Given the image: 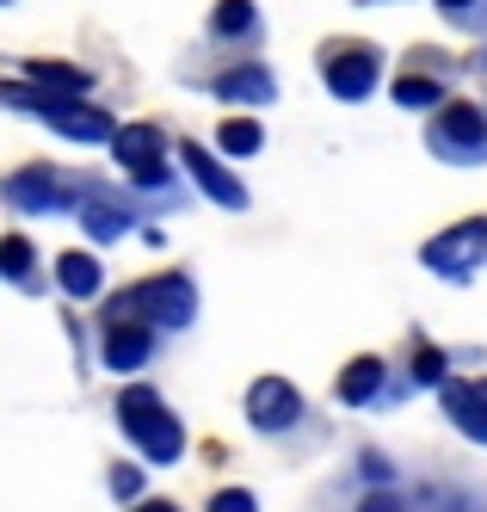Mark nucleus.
Here are the masks:
<instances>
[{
    "instance_id": "11",
    "label": "nucleus",
    "mask_w": 487,
    "mask_h": 512,
    "mask_svg": "<svg viewBox=\"0 0 487 512\" xmlns=\"http://www.w3.org/2000/svg\"><path fill=\"white\" fill-rule=\"evenodd\" d=\"M444 408L457 414V426L487 445V383H444Z\"/></svg>"
},
{
    "instance_id": "26",
    "label": "nucleus",
    "mask_w": 487,
    "mask_h": 512,
    "mask_svg": "<svg viewBox=\"0 0 487 512\" xmlns=\"http://www.w3.org/2000/svg\"><path fill=\"white\" fill-rule=\"evenodd\" d=\"M136 512H179V506H173V500H142Z\"/></svg>"
},
{
    "instance_id": "18",
    "label": "nucleus",
    "mask_w": 487,
    "mask_h": 512,
    "mask_svg": "<svg viewBox=\"0 0 487 512\" xmlns=\"http://www.w3.org/2000/svg\"><path fill=\"white\" fill-rule=\"evenodd\" d=\"M259 142H266V130H259L253 118H229L222 136H216V149L222 155H259Z\"/></svg>"
},
{
    "instance_id": "25",
    "label": "nucleus",
    "mask_w": 487,
    "mask_h": 512,
    "mask_svg": "<svg viewBox=\"0 0 487 512\" xmlns=\"http://www.w3.org/2000/svg\"><path fill=\"white\" fill-rule=\"evenodd\" d=\"M358 512H395V500H389V494H370V500H364Z\"/></svg>"
},
{
    "instance_id": "16",
    "label": "nucleus",
    "mask_w": 487,
    "mask_h": 512,
    "mask_svg": "<svg viewBox=\"0 0 487 512\" xmlns=\"http://www.w3.org/2000/svg\"><path fill=\"white\" fill-rule=\"evenodd\" d=\"M253 25H259V7H253V0H216V13H210V31H216V38H247Z\"/></svg>"
},
{
    "instance_id": "3",
    "label": "nucleus",
    "mask_w": 487,
    "mask_h": 512,
    "mask_svg": "<svg viewBox=\"0 0 487 512\" xmlns=\"http://www.w3.org/2000/svg\"><path fill=\"white\" fill-rule=\"evenodd\" d=\"M432 149L451 155V161H481L487 155V118L475 105H444V118L432 130Z\"/></svg>"
},
{
    "instance_id": "5",
    "label": "nucleus",
    "mask_w": 487,
    "mask_h": 512,
    "mask_svg": "<svg viewBox=\"0 0 487 512\" xmlns=\"http://www.w3.org/2000/svg\"><path fill=\"white\" fill-rule=\"evenodd\" d=\"M142 297H148V321H155V327H192V315H198V284L185 272L148 278Z\"/></svg>"
},
{
    "instance_id": "7",
    "label": "nucleus",
    "mask_w": 487,
    "mask_h": 512,
    "mask_svg": "<svg viewBox=\"0 0 487 512\" xmlns=\"http://www.w3.org/2000/svg\"><path fill=\"white\" fill-rule=\"evenodd\" d=\"M377 81H383V56L370 50V44H352V50H340V56L327 62V87H333V99H364Z\"/></svg>"
},
{
    "instance_id": "6",
    "label": "nucleus",
    "mask_w": 487,
    "mask_h": 512,
    "mask_svg": "<svg viewBox=\"0 0 487 512\" xmlns=\"http://www.w3.org/2000/svg\"><path fill=\"white\" fill-rule=\"evenodd\" d=\"M296 414H303V395H296V383L259 377V383L247 389V420H253L259 432H284V426H296Z\"/></svg>"
},
{
    "instance_id": "14",
    "label": "nucleus",
    "mask_w": 487,
    "mask_h": 512,
    "mask_svg": "<svg viewBox=\"0 0 487 512\" xmlns=\"http://www.w3.org/2000/svg\"><path fill=\"white\" fill-rule=\"evenodd\" d=\"M56 284L68 290V297H99L105 272H99L93 253H62V260H56Z\"/></svg>"
},
{
    "instance_id": "9",
    "label": "nucleus",
    "mask_w": 487,
    "mask_h": 512,
    "mask_svg": "<svg viewBox=\"0 0 487 512\" xmlns=\"http://www.w3.org/2000/svg\"><path fill=\"white\" fill-rule=\"evenodd\" d=\"M185 173H192V179H198V186H204L222 210H247V186H241V179L222 167L210 149H198V142H185Z\"/></svg>"
},
{
    "instance_id": "22",
    "label": "nucleus",
    "mask_w": 487,
    "mask_h": 512,
    "mask_svg": "<svg viewBox=\"0 0 487 512\" xmlns=\"http://www.w3.org/2000/svg\"><path fill=\"white\" fill-rule=\"evenodd\" d=\"M210 512H259V500L247 488H216L210 494Z\"/></svg>"
},
{
    "instance_id": "1",
    "label": "nucleus",
    "mask_w": 487,
    "mask_h": 512,
    "mask_svg": "<svg viewBox=\"0 0 487 512\" xmlns=\"http://www.w3.org/2000/svg\"><path fill=\"white\" fill-rule=\"evenodd\" d=\"M118 420H124L130 445H136L148 463H179L185 432H179V420L161 408V395H155V389H124V395H118Z\"/></svg>"
},
{
    "instance_id": "24",
    "label": "nucleus",
    "mask_w": 487,
    "mask_h": 512,
    "mask_svg": "<svg viewBox=\"0 0 487 512\" xmlns=\"http://www.w3.org/2000/svg\"><path fill=\"white\" fill-rule=\"evenodd\" d=\"M414 371H420V383H444V358H438V352H420Z\"/></svg>"
},
{
    "instance_id": "2",
    "label": "nucleus",
    "mask_w": 487,
    "mask_h": 512,
    "mask_svg": "<svg viewBox=\"0 0 487 512\" xmlns=\"http://www.w3.org/2000/svg\"><path fill=\"white\" fill-rule=\"evenodd\" d=\"M481 253H487V223L475 216V223H457V229H444L438 241H426L420 260H426L432 272H444V278H463V272H475Z\"/></svg>"
},
{
    "instance_id": "13",
    "label": "nucleus",
    "mask_w": 487,
    "mask_h": 512,
    "mask_svg": "<svg viewBox=\"0 0 487 512\" xmlns=\"http://www.w3.org/2000/svg\"><path fill=\"white\" fill-rule=\"evenodd\" d=\"M105 364L111 371H136V364H148V321L136 327V321H118L105 334Z\"/></svg>"
},
{
    "instance_id": "20",
    "label": "nucleus",
    "mask_w": 487,
    "mask_h": 512,
    "mask_svg": "<svg viewBox=\"0 0 487 512\" xmlns=\"http://www.w3.org/2000/svg\"><path fill=\"white\" fill-rule=\"evenodd\" d=\"M81 216H87V235H99V241H111V235H124V229H130V223H124V210H118V204H99V198H93Z\"/></svg>"
},
{
    "instance_id": "8",
    "label": "nucleus",
    "mask_w": 487,
    "mask_h": 512,
    "mask_svg": "<svg viewBox=\"0 0 487 512\" xmlns=\"http://www.w3.org/2000/svg\"><path fill=\"white\" fill-rule=\"evenodd\" d=\"M7 204L13 210H62L68 204V173L56 167H25L7 179Z\"/></svg>"
},
{
    "instance_id": "17",
    "label": "nucleus",
    "mask_w": 487,
    "mask_h": 512,
    "mask_svg": "<svg viewBox=\"0 0 487 512\" xmlns=\"http://www.w3.org/2000/svg\"><path fill=\"white\" fill-rule=\"evenodd\" d=\"M31 81L44 87V99H68V93L87 87V75H81V68H68V62H31Z\"/></svg>"
},
{
    "instance_id": "19",
    "label": "nucleus",
    "mask_w": 487,
    "mask_h": 512,
    "mask_svg": "<svg viewBox=\"0 0 487 512\" xmlns=\"http://www.w3.org/2000/svg\"><path fill=\"white\" fill-rule=\"evenodd\" d=\"M395 105H407V112H426V105H444V87L426 81V75H401V81H395Z\"/></svg>"
},
{
    "instance_id": "4",
    "label": "nucleus",
    "mask_w": 487,
    "mask_h": 512,
    "mask_svg": "<svg viewBox=\"0 0 487 512\" xmlns=\"http://www.w3.org/2000/svg\"><path fill=\"white\" fill-rule=\"evenodd\" d=\"M118 161L142 179V186H167V142H161V130L155 124H130V130H118Z\"/></svg>"
},
{
    "instance_id": "21",
    "label": "nucleus",
    "mask_w": 487,
    "mask_h": 512,
    "mask_svg": "<svg viewBox=\"0 0 487 512\" xmlns=\"http://www.w3.org/2000/svg\"><path fill=\"white\" fill-rule=\"evenodd\" d=\"M0 260H7V278H25V272H31V241H25V235H7Z\"/></svg>"
},
{
    "instance_id": "15",
    "label": "nucleus",
    "mask_w": 487,
    "mask_h": 512,
    "mask_svg": "<svg viewBox=\"0 0 487 512\" xmlns=\"http://www.w3.org/2000/svg\"><path fill=\"white\" fill-rule=\"evenodd\" d=\"M377 389H383V358H352L346 371H340V401H352V408L370 401Z\"/></svg>"
},
{
    "instance_id": "12",
    "label": "nucleus",
    "mask_w": 487,
    "mask_h": 512,
    "mask_svg": "<svg viewBox=\"0 0 487 512\" xmlns=\"http://www.w3.org/2000/svg\"><path fill=\"white\" fill-rule=\"evenodd\" d=\"M216 93L229 99V105H272V99H278V81L253 62V68H229V75L216 81Z\"/></svg>"
},
{
    "instance_id": "23",
    "label": "nucleus",
    "mask_w": 487,
    "mask_h": 512,
    "mask_svg": "<svg viewBox=\"0 0 487 512\" xmlns=\"http://www.w3.org/2000/svg\"><path fill=\"white\" fill-rule=\"evenodd\" d=\"M111 488H118L124 500H136V494H142V469H130V463H118V469H111Z\"/></svg>"
},
{
    "instance_id": "10",
    "label": "nucleus",
    "mask_w": 487,
    "mask_h": 512,
    "mask_svg": "<svg viewBox=\"0 0 487 512\" xmlns=\"http://www.w3.org/2000/svg\"><path fill=\"white\" fill-rule=\"evenodd\" d=\"M44 118L74 136V142H118V124H111L105 112H93V105H68V99H44Z\"/></svg>"
},
{
    "instance_id": "27",
    "label": "nucleus",
    "mask_w": 487,
    "mask_h": 512,
    "mask_svg": "<svg viewBox=\"0 0 487 512\" xmlns=\"http://www.w3.org/2000/svg\"><path fill=\"white\" fill-rule=\"evenodd\" d=\"M438 7H469V0H438Z\"/></svg>"
}]
</instances>
